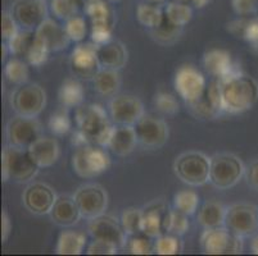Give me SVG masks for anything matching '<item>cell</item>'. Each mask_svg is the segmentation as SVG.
<instances>
[{
    "label": "cell",
    "instance_id": "26",
    "mask_svg": "<svg viewBox=\"0 0 258 256\" xmlns=\"http://www.w3.org/2000/svg\"><path fill=\"white\" fill-rule=\"evenodd\" d=\"M94 90L100 96L113 98L121 89V74L117 69L100 68L93 78Z\"/></svg>",
    "mask_w": 258,
    "mask_h": 256
},
{
    "label": "cell",
    "instance_id": "10",
    "mask_svg": "<svg viewBox=\"0 0 258 256\" xmlns=\"http://www.w3.org/2000/svg\"><path fill=\"white\" fill-rule=\"evenodd\" d=\"M74 199L83 218L88 220L105 214L109 201L107 190L98 183H86L80 186L75 192Z\"/></svg>",
    "mask_w": 258,
    "mask_h": 256
},
{
    "label": "cell",
    "instance_id": "12",
    "mask_svg": "<svg viewBox=\"0 0 258 256\" xmlns=\"http://www.w3.org/2000/svg\"><path fill=\"white\" fill-rule=\"evenodd\" d=\"M112 122L122 126H135L145 114L144 104L138 96L117 94L108 104Z\"/></svg>",
    "mask_w": 258,
    "mask_h": 256
},
{
    "label": "cell",
    "instance_id": "6",
    "mask_svg": "<svg viewBox=\"0 0 258 256\" xmlns=\"http://www.w3.org/2000/svg\"><path fill=\"white\" fill-rule=\"evenodd\" d=\"M111 166V158L105 147L85 145L77 147L72 156V168L81 178H93L102 175Z\"/></svg>",
    "mask_w": 258,
    "mask_h": 256
},
{
    "label": "cell",
    "instance_id": "5",
    "mask_svg": "<svg viewBox=\"0 0 258 256\" xmlns=\"http://www.w3.org/2000/svg\"><path fill=\"white\" fill-rule=\"evenodd\" d=\"M245 173V165L238 155L220 152L211 156L210 182L220 190H227L240 182Z\"/></svg>",
    "mask_w": 258,
    "mask_h": 256
},
{
    "label": "cell",
    "instance_id": "2",
    "mask_svg": "<svg viewBox=\"0 0 258 256\" xmlns=\"http://www.w3.org/2000/svg\"><path fill=\"white\" fill-rule=\"evenodd\" d=\"M77 130L89 138L90 144L107 147L113 126L109 122L104 108L98 104L80 105L75 112Z\"/></svg>",
    "mask_w": 258,
    "mask_h": 256
},
{
    "label": "cell",
    "instance_id": "38",
    "mask_svg": "<svg viewBox=\"0 0 258 256\" xmlns=\"http://www.w3.org/2000/svg\"><path fill=\"white\" fill-rule=\"evenodd\" d=\"M123 250L133 255H151L154 251V243L151 241V237L142 232L128 236Z\"/></svg>",
    "mask_w": 258,
    "mask_h": 256
},
{
    "label": "cell",
    "instance_id": "30",
    "mask_svg": "<svg viewBox=\"0 0 258 256\" xmlns=\"http://www.w3.org/2000/svg\"><path fill=\"white\" fill-rule=\"evenodd\" d=\"M182 28L184 27H179V26L171 23L165 16L161 25L153 30H149V32H151L152 39L158 42L159 45L170 46L173 45L180 39L182 34Z\"/></svg>",
    "mask_w": 258,
    "mask_h": 256
},
{
    "label": "cell",
    "instance_id": "7",
    "mask_svg": "<svg viewBox=\"0 0 258 256\" xmlns=\"http://www.w3.org/2000/svg\"><path fill=\"white\" fill-rule=\"evenodd\" d=\"M9 102L16 114L37 118L46 107V93L40 84L26 82L18 84Z\"/></svg>",
    "mask_w": 258,
    "mask_h": 256
},
{
    "label": "cell",
    "instance_id": "49",
    "mask_svg": "<svg viewBox=\"0 0 258 256\" xmlns=\"http://www.w3.org/2000/svg\"><path fill=\"white\" fill-rule=\"evenodd\" d=\"M20 30V26L16 22V20L13 18L11 12H3V14H2V35H3V39L6 40V41H8V40L15 36Z\"/></svg>",
    "mask_w": 258,
    "mask_h": 256
},
{
    "label": "cell",
    "instance_id": "27",
    "mask_svg": "<svg viewBox=\"0 0 258 256\" xmlns=\"http://www.w3.org/2000/svg\"><path fill=\"white\" fill-rule=\"evenodd\" d=\"M226 208L217 201H207L201 206L197 215V222L205 229L224 227Z\"/></svg>",
    "mask_w": 258,
    "mask_h": 256
},
{
    "label": "cell",
    "instance_id": "23",
    "mask_svg": "<svg viewBox=\"0 0 258 256\" xmlns=\"http://www.w3.org/2000/svg\"><path fill=\"white\" fill-rule=\"evenodd\" d=\"M168 209L165 204L152 203L143 209V233L157 238L166 233V218Z\"/></svg>",
    "mask_w": 258,
    "mask_h": 256
},
{
    "label": "cell",
    "instance_id": "36",
    "mask_svg": "<svg viewBox=\"0 0 258 256\" xmlns=\"http://www.w3.org/2000/svg\"><path fill=\"white\" fill-rule=\"evenodd\" d=\"M230 31L243 37L252 46L258 48V20L235 21L229 25Z\"/></svg>",
    "mask_w": 258,
    "mask_h": 256
},
{
    "label": "cell",
    "instance_id": "31",
    "mask_svg": "<svg viewBox=\"0 0 258 256\" xmlns=\"http://www.w3.org/2000/svg\"><path fill=\"white\" fill-rule=\"evenodd\" d=\"M137 18L145 28L153 30L162 23L165 18V11L154 3H142L137 8Z\"/></svg>",
    "mask_w": 258,
    "mask_h": 256
},
{
    "label": "cell",
    "instance_id": "19",
    "mask_svg": "<svg viewBox=\"0 0 258 256\" xmlns=\"http://www.w3.org/2000/svg\"><path fill=\"white\" fill-rule=\"evenodd\" d=\"M203 64L208 73L217 79H225L243 72L240 67L233 62L230 53L222 49H212L207 51L203 56Z\"/></svg>",
    "mask_w": 258,
    "mask_h": 256
},
{
    "label": "cell",
    "instance_id": "16",
    "mask_svg": "<svg viewBox=\"0 0 258 256\" xmlns=\"http://www.w3.org/2000/svg\"><path fill=\"white\" fill-rule=\"evenodd\" d=\"M175 90L185 103H193L205 95L207 82L205 76L191 65H182L177 69L173 79Z\"/></svg>",
    "mask_w": 258,
    "mask_h": 256
},
{
    "label": "cell",
    "instance_id": "20",
    "mask_svg": "<svg viewBox=\"0 0 258 256\" xmlns=\"http://www.w3.org/2000/svg\"><path fill=\"white\" fill-rule=\"evenodd\" d=\"M35 36L50 53L64 50L71 42L69 35L66 32L64 26L62 27L51 18H46L35 30Z\"/></svg>",
    "mask_w": 258,
    "mask_h": 256
},
{
    "label": "cell",
    "instance_id": "52",
    "mask_svg": "<svg viewBox=\"0 0 258 256\" xmlns=\"http://www.w3.org/2000/svg\"><path fill=\"white\" fill-rule=\"evenodd\" d=\"M244 177L247 181V185L250 189L258 191V159L253 160L248 166H245Z\"/></svg>",
    "mask_w": 258,
    "mask_h": 256
},
{
    "label": "cell",
    "instance_id": "53",
    "mask_svg": "<svg viewBox=\"0 0 258 256\" xmlns=\"http://www.w3.org/2000/svg\"><path fill=\"white\" fill-rule=\"evenodd\" d=\"M12 232V222L11 218H9L8 213L6 210H3L2 213V241L7 242V239L9 238Z\"/></svg>",
    "mask_w": 258,
    "mask_h": 256
},
{
    "label": "cell",
    "instance_id": "34",
    "mask_svg": "<svg viewBox=\"0 0 258 256\" xmlns=\"http://www.w3.org/2000/svg\"><path fill=\"white\" fill-rule=\"evenodd\" d=\"M35 40V31H30V30H22L15 35V36L9 39L7 41L8 45L9 53L13 54L17 58H25L26 53L31 46V44Z\"/></svg>",
    "mask_w": 258,
    "mask_h": 256
},
{
    "label": "cell",
    "instance_id": "18",
    "mask_svg": "<svg viewBox=\"0 0 258 256\" xmlns=\"http://www.w3.org/2000/svg\"><path fill=\"white\" fill-rule=\"evenodd\" d=\"M98 45L93 41L79 44L72 50L71 68L75 76L83 79H93L98 70L100 69L99 60L97 54Z\"/></svg>",
    "mask_w": 258,
    "mask_h": 256
},
{
    "label": "cell",
    "instance_id": "28",
    "mask_svg": "<svg viewBox=\"0 0 258 256\" xmlns=\"http://www.w3.org/2000/svg\"><path fill=\"white\" fill-rule=\"evenodd\" d=\"M58 99L63 108L71 109L79 108L84 103V89L83 84L77 79H66L58 91Z\"/></svg>",
    "mask_w": 258,
    "mask_h": 256
},
{
    "label": "cell",
    "instance_id": "39",
    "mask_svg": "<svg viewBox=\"0 0 258 256\" xmlns=\"http://www.w3.org/2000/svg\"><path fill=\"white\" fill-rule=\"evenodd\" d=\"M121 224L127 233L131 234L142 233L143 232V210L138 208H127L121 215Z\"/></svg>",
    "mask_w": 258,
    "mask_h": 256
},
{
    "label": "cell",
    "instance_id": "29",
    "mask_svg": "<svg viewBox=\"0 0 258 256\" xmlns=\"http://www.w3.org/2000/svg\"><path fill=\"white\" fill-rule=\"evenodd\" d=\"M85 245V234L75 231H64L58 237L55 252L58 255H80Z\"/></svg>",
    "mask_w": 258,
    "mask_h": 256
},
{
    "label": "cell",
    "instance_id": "33",
    "mask_svg": "<svg viewBox=\"0 0 258 256\" xmlns=\"http://www.w3.org/2000/svg\"><path fill=\"white\" fill-rule=\"evenodd\" d=\"M180 237L181 236L172 233L161 234L154 241V252L158 253V255H177V253H181L182 250H184V243H182Z\"/></svg>",
    "mask_w": 258,
    "mask_h": 256
},
{
    "label": "cell",
    "instance_id": "13",
    "mask_svg": "<svg viewBox=\"0 0 258 256\" xmlns=\"http://www.w3.org/2000/svg\"><path fill=\"white\" fill-rule=\"evenodd\" d=\"M89 234L93 239H100L111 243L118 250H123L127 241V233L121 224V220L112 215L103 214L94 218L89 223Z\"/></svg>",
    "mask_w": 258,
    "mask_h": 256
},
{
    "label": "cell",
    "instance_id": "8",
    "mask_svg": "<svg viewBox=\"0 0 258 256\" xmlns=\"http://www.w3.org/2000/svg\"><path fill=\"white\" fill-rule=\"evenodd\" d=\"M243 239L224 225L205 229L201 236V247L208 255H238L244 250Z\"/></svg>",
    "mask_w": 258,
    "mask_h": 256
},
{
    "label": "cell",
    "instance_id": "25",
    "mask_svg": "<svg viewBox=\"0 0 258 256\" xmlns=\"http://www.w3.org/2000/svg\"><path fill=\"white\" fill-rule=\"evenodd\" d=\"M138 144L139 141H138L135 127L117 124L116 127H113V132L109 138L107 149L118 156H126L135 150Z\"/></svg>",
    "mask_w": 258,
    "mask_h": 256
},
{
    "label": "cell",
    "instance_id": "48",
    "mask_svg": "<svg viewBox=\"0 0 258 256\" xmlns=\"http://www.w3.org/2000/svg\"><path fill=\"white\" fill-rule=\"evenodd\" d=\"M154 107L162 114L173 116L179 112V102L173 95L168 93H158L154 96Z\"/></svg>",
    "mask_w": 258,
    "mask_h": 256
},
{
    "label": "cell",
    "instance_id": "1",
    "mask_svg": "<svg viewBox=\"0 0 258 256\" xmlns=\"http://www.w3.org/2000/svg\"><path fill=\"white\" fill-rule=\"evenodd\" d=\"M219 81L224 113L240 114L258 102V82L244 72Z\"/></svg>",
    "mask_w": 258,
    "mask_h": 256
},
{
    "label": "cell",
    "instance_id": "3",
    "mask_svg": "<svg viewBox=\"0 0 258 256\" xmlns=\"http://www.w3.org/2000/svg\"><path fill=\"white\" fill-rule=\"evenodd\" d=\"M40 170L29 150L8 145L2 151V176L4 182L15 181L27 183L34 180Z\"/></svg>",
    "mask_w": 258,
    "mask_h": 256
},
{
    "label": "cell",
    "instance_id": "56",
    "mask_svg": "<svg viewBox=\"0 0 258 256\" xmlns=\"http://www.w3.org/2000/svg\"><path fill=\"white\" fill-rule=\"evenodd\" d=\"M250 251L254 255H258V234L252 238V242H250Z\"/></svg>",
    "mask_w": 258,
    "mask_h": 256
},
{
    "label": "cell",
    "instance_id": "40",
    "mask_svg": "<svg viewBox=\"0 0 258 256\" xmlns=\"http://www.w3.org/2000/svg\"><path fill=\"white\" fill-rule=\"evenodd\" d=\"M81 0H51L50 11L58 20L67 21L79 14Z\"/></svg>",
    "mask_w": 258,
    "mask_h": 256
},
{
    "label": "cell",
    "instance_id": "42",
    "mask_svg": "<svg viewBox=\"0 0 258 256\" xmlns=\"http://www.w3.org/2000/svg\"><path fill=\"white\" fill-rule=\"evenodd\" d=\"M189 215L184 214L181 211L176 210H168L167 218H166V232L167 233L177 234V236H182L189 229V220H187Z\"/></svg>",
    "mask_w": 258,
    "mask_h": 256
},
{
    "label": "cell",
    "instance_id": "14",
    "mask_svg": "<svg viewBox=\"0 0 258 256\" xmlns=\"http://www.w3.org/2000/svg\"><path fill=\"white\" fill-rule=\"evenodd\" d=\"M9 12L22 30L35 31L48 18L45 0H15Z\"/></svg>",
    "mask_w": 258,
    "mask_h": 256
},
{
    "label": "cell",
    "instance_id": "50",
    "mask_svg": "<svg viewBox=\"0 0 258 256\" xmlns=\"http://www.w3.org/2000/svg\"><path fill=\"white\" fill-rule=\"evenodd\" d=\"M231 7L238 16L245 17L257 12L258 0H231Z\"/></svg>",
    "mask_w": 258,
    "mask_h": 256
},
{
    "label": "cell",
    "instance_id": "11",
    "mask_svg": "<svg viewBox=\"0 0 258 256\" xmlns=\"http://www.w3.org/2000/svg\"><path fill=\"white\" fill-rule=\"evenodd\" d=\"M41 131V124L36 118L16 114L7 123L8 145L29 149L40 136H43Z\"/></svg>",
    "mask_w": 258,
    "mask_h": 256
},
{
    "label": "cell",
    "instance_id": "45",
    "mask_svg": "<svg viewBox=\"0 0 258 256\" xmlns=\"http://www.w3.org/2000/svg\"><path fill=\"white\" fill-rule=\"evenodd\" d=\"M64 28L70 40L74 42H81L88 34V25H86L85 18L79 14L66 21Z\"/></svg>",
    "mask_w": 258,
    "mask_h": 256
},
{
    "label": "cell",
    "instance_id": "46",
    "mask_svg": "<svg viewBox=\"0 0 258 256\" xmlns=\"http://www.w3.org/2000/svg\"><path fill=\"white\" fill-rule=\"evenodd\" d=\"M48 126L54 135L63 136L66 133H69L72 127V122L67 110H64V108H63L62 110H58L54 114H51L50 118H49Z\"/></svg>",
    "mask_w": 258,
    "mask_h": 256
},
{
    "label": "cell",
    "instance_id": "24",
    "mask_svg": "<svg viewBox=\"0 0 258 256\" xmlns=\"http://www.w3.org/2000/svg\"><path fill=\"white\" fill-rule=\"evenodd\" d=\"M97 54L100 68L119 70L122 67H125L128 59L127 49L117 40H111L103 45H98Z\"/></svg>",
    "mask_w": 258,
    "mask_h": 256
},
{
    "label": "cell",
    "instance_id": "47",
    "mask_svg": "<svg viewBox=\"0 0 258 256\" xmlns=\"http://www.w3.org/2000/svg\"><path fill=\"white\" fill-rule=\"evenodd\" d=\"M49 54H50V51L35 36L34 42H32L31 46L27 50V53H26L25 59L26 62L29 63V64L34 65V67H40V65H43L48 60Z\"/></svg>",
    "mask_w": 258,
    "mask_h": 256
},
{
    "label": "cell",
    "instance_id": "41",
    "mask_svg": "<svg viewBox=\"0 0 258 256\" xmlns=\"http://www.w3.org/2000/svg\"><path fill=\"white\" fill-rule=\"evenodd\" d=\"M186 105L189 108L190 113L196 118L199 119H213L221 114V112H219L213 107L212 103L210 102V99L206 96V93L201 99H198V100L193 103H186Z\"/></svg>",
    "mask_w": 258,
    "mask_h": 256
},
{
    "label": "cell",
    "instance_id": "4",
    "mask_svg": "<svg viewBox=\"0 0 258 256\" xmlns=\"http://www.w3.org/2000/svg\"><path fill=\"white\" fill-rule=\"evenodd\" d=\"M173 172L185 185L199 187L210 182L211 158L201 151H186L173 161Z\"/></svg>",
    "mask_w": 258,
    "mask_h": 256
},
{
    "label": "cell",
    "instance_id": "21",
    "mask_svg": "<svg viewBox=\"0 0 258 256\" xmlns=\"http://www.w3.org/2000/svg\"><path fill=\"white\" fill-rule=\"evenodd\" d=\"M49 215L55 224L63 228H69L77 224L79 220L83 218L74 196L69 195H59L57 197Z\"/></svg>",
    "mask_w": 258,
    "mask_h": 256
},
{
    "label": "cell",
    "instance_id": "9",
    "mask_svg": "<svg viewBox=\"0 0 258 256\" xmlns=\"http://www.w3.org/2000/svg\"><path fill=\"white\" fill-rule=\"evenodd\" d=\"M225 227L230 232L248 238L258 231V206L249 203H238L226 208Z\"/></svg>",
    "mask_w": 258,
    "mask_h": 256
},
{
    "label": "cell",
    "instance_id": "32",
    "mask_svg": "<svg viewBox=\"0 0 258 256\" xmlns=\"http://www.w3.org/2000/svg\"><path fill=\"white\" fill-rule=\"evenodd\" d=\"M165 16L175 26L184 27L193 18V8L189 4L173 0L166 6Z\"/></svg>",
    "mask_w": 258,
    "mask_h": 256
},
{
    "label": "cell",
    "instance_id": "54",
    "mask_svg": "<svg viewBox=\"0 0 258 256\" xmlns=\"http://www.w3.org/2000/svg\"><path fill=\"white\" fill-rule=\"evenodd\" d=\"M72 144L76 147H81L85 146V145H90V141H89V138L86 137L81 131L77 130L76 132L72 135Z\"/></svg>",
    "mask_w": 258,
    "mask_h": 256
},
{
    "label": "cell",
    "instance_id": "22",
    "mask_svg": "<svg viewBox=\"0 0 258 256\" xmlns=\"http://www.w3.org/2000/svg\"><path fill=\"white\" fill-rule=\"evenodd\" d=\"M27 150L40 169L49 168L57 163L60 154L58 141L48 136H40Z\"/></svg>",
    "mask_w": 258,
    "mask_h": 256
},
{
    "label": "cell",
    "instance_id": "55",
    "mask_svg": "<svg viewBox=\"0 0 258 256\" xmlns=\"http://www.w3.org/2000/svg\"><path fill=\"white\" fill-rule=\"evenodd\" d=\"M177 2H182V3L196 7V8H203V7H206L210 3L211 0H177Z\"/></svg>",
    "mask_w": 258,
    "mask_h": 256
},
{
    "label": "cell",
    "instance_id": "43",
    "mask_svg": "<svg viewBox=\"0 0 258 256\" xmlns=\"http://www.w3.org/2000/svg\"><path fill=\"white\" fill-rule=\"evenodd\" d=\"M85 13L91 22H100V21H114L113 13L108 4L103 0H94L85 4Z\"/></svg>",
    "mask_w": 258,
    "mask_h": 256
},
{
    "label": "cell",
    "instance_id": "44",
    "mask_svg": "<svg viewBox=\"0 0 258 256\" xmlns=\"http://www.w3.org/2000/svg\"><path fill=\"white\" fill-rule=\"evenodd\" d=\"M114 21H100V22H91V41L95 45H103L112 40Z\"/></svg>",
    "mask_w": 258,
    "mask_h": 256
},
{
    "label": "cell",
    "instance_id": "37",
    "mask_svg": "<svg viewBox=\"0 0 258 256\" xmlns=\"http://www.w3.org/2000/svg\"><path fill=\"white\" fill-rule=\"evenodd\" d=\"M199 205V196L197 192L184 190L180 191L173 196V209L181 211L186 215L196 214L197 209Z\"/></svg>",
    "mask_w": 258,
    "mask_h": 256
},
{
    "label": "cell",
    "instance_id": "17",
    "mask_svg": "<svg viewBox=\"0 0 258 256\" xmlns=\"http://www.w3.org/2000/svg\"><path fill=\"white\" fill-rule=\"evenodd\" d=\"M57 194L49 185L43 182H32L22 192V203L25 208L35 215H46L50 213Z\"/></svg>",
    "mask_w": 258,
    "mask_h": 256
},
{
    "label": "cell",
    "instance_id": "57",
    "mask_svg": "<svg viewBox=\"0 0 258 256\" xmlns=\"http://www.w3.org/2000/svg\"><path fill=\"white\" fill-rule=\"evenodd\" d=\"M147 2H149V3L158 4V3H162V2H165V0H147Z\"/></svg>",
    "mask_w": 258,
    "mask_h": 256
},
{
    "label": "cell",
    "instance_id": "35",
    "mask_svg": "<svg viewBox=\"0 0 258 256\" xmlns=\"http://www.w3.org/2000/svg\"><path fill=\"white\" fill-rule=\"evenodd\" d=\"M7 79L11 83L22 84L29 82L30 70L27 67V63L23 62L20 58H12L7 62L6 68H4Z\"/></svg>",
    "mask_w": 258,
    "mask_h": 256
},
{
    "label": "cell",
    "instance_id": "15",
    "mask_svg": "<svg viewBox=\"0 0 258 256\" xmlns=\"http://www.w3.org/2000/svg\"><path fill=\"white\" fill-rule=\"evenodd\" d=\"M138 141L147 149H159L168 141L170 127L162 118L144 114L143 118L135 124Z\"/></svg>",
    "mask_w": 258,
    "mask_h": 256
},
{
    "label": "cell",
    "instance_id": "51",
    "mask_svg": "<svg viewBox=\"0 0 258 256\" xmlns=\"http://www.w3.org/2000/svg\"><path fill=\"white\" fill-rule=\"evenodd\" d=\"M118 251V248L114 247L111 243L100 241V239H93V242L88 246L86 252L89 255H114Z\"/></svg>",
    "mask_w": 258,
    "mask_h": 256
}]
</instances>
